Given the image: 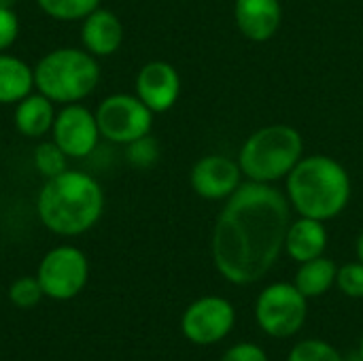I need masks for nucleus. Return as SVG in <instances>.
I'll list each match as a JSON object with an SVG mask.
<instances>
[{
  "mask_svg": "<svg viewBox=\"0 0 363 361\" xmlns=\"http://www.w3.org/2000/svg\"><path fill=\"white\" fill-rule=\"evenodd\" d=\"M53 140L68 157H87L96 145L100 134L96 115L81 104H66L53 121Z\"/></svg>",
  "mask_w": 363,
  "mask_h": 361,
  "instance_id": "nucleus-9",
  "label": "nucleus"
},
{
  "mask_svg": "<svg viewBox=\"0 0 363 361\" xmlns=\"http://www.w3.org/2000/svg\"><path fill=\"white\" fill-rule=\"evenodd\" d=\"M357 255H359V262L363 264V232L359 234V238H357Z\"/></svg>",
  "mask_w": 363,
  "mask_h": 361,
  "instance_id": "nucleus-27",
  "label": "nucleus"
},
{
  "mask_svg": "<svg viewBox=\"0 0 363 361\" xmlns=\"http://www.w3.org/2000/svg\"><path fill=\"white\" fill-rule=\"evenodd\" d=\"M328 247V230L323 221L300 217L298 221L289 223L287 236H285V249L296 262H311L315 257H321Z\"/></svg>",
  "mask_w": 363,
  "mask_h": 361,
  "instance_id": "nucleus-15",
  "label": "nucleus"
},
{
  "mask_svg": "<svg viewBox=\"0 0 363 361\" xmlns=\"http://www.w3.org/2000/svg\"><path fill=\"white\" fill-rule=\"evenodd\" d=\"M66 153L57 147V143H40L36 145L34 149V166L36 170L45 177V179H51V177H57L62 174L66 168Z\"/></svg>",
  "mask_w": 363,
  "mask_h": 361,
  "instance_id": "nucleus-20",
  "label": "nucleus"
},
{
  "mask_svg": "<svg viewBox=\"0 0 363 361\" xmlns=\"http://www.w3.org/2000/svg\"><path fill=\"white\" fill-rule=\"evenodd\" d=\"M234 326V309L223 298H202L183 317V332L191 343L213 345Z\"/></svg>",
  "mask_w": 363,
  "mask_h": 361,
  "instance_id": "nucleus-11",
  "label": "nucleus"
},
{
  "mask_svg": "<svg viewBox=\"0 0 363 361\" xmlns=\"http://www.w3.org/2000/svg\"><path fill=\"white\" fill-rule=\"evenodd\" d=\"M100 81L96 55L64 47L47 53L34 68V87L51 102L72 104L89 96Z\"/></svg>",
  "mask_w": 363,
  "mask_h": 361,
  "instance_id": "nucleus-5",
  "label": "nucleus"
},
{
  "mask_svg": "<svg viewBox=\"0 0 363 361\" xmlns=\"http://www.w3.org/2000/svg\"><path fill=\"white\" fill-rule=\"evenodd\" d=\"M259 326L277 338L296 334L306 319V296L296 285H270L257 300L255 309Z\"/></svg>",
  "mask_w": 363,
  "mask_h": 361,
  "instance_id": "nucleus-7",
  "label": "nucleus"
},
{
  "mask_svg": "<svg viewBox=\"0 0 363 361\" xmlns=\"http://www.w3.org/2000/svg\"><path fill=\"white\" fill-rule=\"evenodd\" d=\"M45 228L62 236H77L94 228L104 211L100 183L79 170H64L47 179L36 202Z\"/></svg>",
  "mask_w": 363,
  "mask_h": 361,
  "instance_id": "nucleus-2",
  "label": "nucleus"
},
{
  "mask_svg": "<svg viewBox=\"0 0 363 361\" xmlns=\"http://www.w3.org/2000/svg\"><path fill=\"white\" fill-rule=\"evenodd\" d=\"M96 121L104 138L111 143L130 145L151 132L153 111L138 96L115 94L100 102Z\"/></svg>",
  "mask_w": 363,
  "mask_h": 361,
  "instance_id": "nucleus-6",
  "label": "nucleus"
},
{
  "mask_svg": "<svg viewBox=\"0 0 363 361\" xmlns=\"http://www.w3.org/2000/svg\"><path fill=\"white\" fill-rule=\"evenodd\" d=\"M9 296L13 300V304L21 306V309H30L34 306L40 296H43V287L38 283V279H32V277H23L19 281H15L9 289Z\"/></svg>",
  "mask_w": 363,
  "mask_h": 361,
  "instance_id": "nucleus-22",
  "label": "nucleus"
},
{
  "mask_svg": "<svg viewBox=\"0 0 363 361\" xmlns=\"http://www.w3.org/2000/svg\"><path fill=\"white\" fill-rule=\"evenodd\" d=\"M291 204L270 183H242L217 217L213 260L236 285H251L268 274L285 247Z\"/></svg>",
  "mask_w": 363,
  "mask_h": 361,
  "instance_id": "nucleus-1",
  "label": "nucleus"
},
{
  "mask_svg": "<svg viewBox=\"0 0 363 361\" xmlns=\"http://www.w3.org/2000/svg\"><path fill=\"white\" fill-rule=\"evenodd\" d=\"M362 357H363V340H362Z\"/></svg>",
  "mask_w": 363,
  "mask_h": 361,
  "instance_id": "nucleus-29",
  "label": "nucleus"
},
{
  "mask_svg": "<svg viewBox=\"0 0 363 361\" xmlns=\"http://www.w3.org/2000/svg\"><path fill=\"white\" fill-rule=\"evenodd\" d=\"M338 287L351 296V298H363V264H347L336 274Z\"/></svg>",
  "mask_w": 363,
  "mask_h": 361,
  "instance_id": "nucleus-24",
  "label": "nucleus"
},
{
  "mask_svg": "<svg viewBox=\"0 0 363 361\" xmlns=\"http://www.w3.org/2000/svg\"><path fill=\"white\" fill-rule=\"evenodd\" d=\"M289 361H342L340 355L325 343H319V340H306V343H300L291 355Z\"/></svg>",
  "mask_w": 363,
  "mask_h": 361,
  "instance_id": "nucleus-23",
  "label": "nucleus"
},
{
  "mask_svg": "<svg viewBox=\"0 0 363 361\" xmlns=\"http://www.w3.org/2000/svg\"><path fill=\"white\" fill-rule=\"evenodd\" d=\"M304 140L302 134L287 126L274 123L253 132L238 153L242 174L255 183H274L287 179V174L302 160Z\"/></svg>",
  "mask_w": 363,
  "mask_h": 361,
  "instance_id": "nucleus-4",
  "label": "nucleus"
},
{
  "mask_svg": "<svg viewBox=\"0 0 363 361\" xmlns=\"http://www.w3.org/2000/svg\"><path fill=\"white\" fill-rule=\"evenodd\" d=\"M221 361H268L264 351L255 345H238L232 351H228V355Z\"/></svg>",
  "mask_w": 363,
  "mask_h": 361,
  "instance_id": "nucleus-26",
  "label": "nucleus"
},
{
  "mask_svg": "<svg viewBox=\"0 0 363 361\" xmlns=\"http://www.w3.org/2000/svg\"><path fill=\"white\" fill-rule=\"evenodd\" d=\"M242 177L245 174L238 160H230L225 155H204L194 164L189 181L200 198L228 200L242 185Z\"/></svg>",
  "mask_w": 363,
  "mask_h": 361,
  "instance_id": "nucleus-10",
  "label": "nucleus"
},
{
  "mask_svg": "<svg viewBox=\"0 0 363 361\" xmlns=\"http://www.w3.org/2000/svg\"><path fill=\"white\" fill-rule=\"evenodd\" d=\"M81 40L85 51H89L96 57L113 55L123 40V26L119 17L113 11L96 9L83 19L81 28Z\"/></svg>",
  "mask_w": 363,
  "mask_h": 361,
  "instance_id": "nucleus-14",
  "label": "nucleus"
},
{
  "mask_svg": "<svg viewBox=\"0 0 363 361\" xmlns=\"http://www.w3.org/2000/svg\"><path fill=\"white\" fill-rule=\"evenodd\" d=\"M15 2H17V0H0V6H2V9H13Z\"/></svg>",
  "mask_w": 363,
  "mask_h": 361,
  "instance_id": "nucleus-28",
  "label": "nucleus"
},
{
  "mask_svg": "<svg viewBox=\"0 0 363 361\" xmlns=\"http://www.w3.org/2000/svg\"><path fill=\"white\" fill-rule=\"evenodd\" d=\"M87 274L89 266L79 249L57 247L43 257L36 279L45 296L53 300H70L85 287Z\"/></svg>",
  "mask_w": 363,
  "mask_h": 361,
  "instance_id": "nucleus-8",
  "label": "nucleus"
},
{
  "mask_svg": "<svg viewBox=\"0 0 363 361\" xmlns=\"http://www.w3.org/2000/svg\"><path fill=\"white\" fill-rule=\"evenodd\" d=\"M336 274H338V270L332 260L315 257L311 262H304L302 268L298 270L296 287L300 289L302 296L315 298V296L325 294L332 287V283L336 281Z\"/></svg>",
  "mask_w": 363,
  "mask_h": 361,
  "instance_id": "nucleus-18",
  "label": "nucleus"
},
{
  "mask_svg": "<svg viewBox=\"0 0 363 361\" xmlns=\"http://www.w3.org/2000/svg\"><path fill=\"white\" fill-rule=\"evenodd\" d=\"M181 94V79L172 64L149 62L136 74V96L153 111L164 113L174 106Z\"/></svg>",
  "mask_w": 363,
  "mask_h": 361,
  "instance_id": "nucleus-12",
  "label": "nucleus"
},
{
  "mask_svg": "<svg viewBox=\"0 0 363 361\" xmlns=\"http://www.w3.org/2000/svg\"><path fill=\"white\" fill-rule=\"evenodd\" d=\"M128 160L136 168H149L160 160V145L153 136H143L136 138L134 143L128 145Z\"/></svg>",
  "mask_w": 363,
  "mask_h": 361,
  "instance_id": "nucleus-21",
  "label": "nucleus"
},
{
  "mask_svg": "<svg viewBox=\"0 0 363 361\" xmlns=\"http://www.w3.org/2000/svg\"><path fill=\"white\" fill-rule=\"evenodd\" d=\"M287 200L300 217L334 219L351 200L349 172L340 162L321 153L302 157L287 174Z\"/></svg>",
  "mask_w": 363,
  "mask_h": 361,
  "instance_id": "nucleus-3",
  "label": "nucleus"
},
{
  "mask_svg": "<svg viewBox=\"0 0 363 361\" xmlns=\"http://www.w3.org/2000/svg\"><path fill=\"white\" fill-rule=\"evenodd\" d=\"M34 87V70L19 57L0 53V104H17Z\"/></svg>",
  "mask_w": 363,
  "mask_h": 361,
  "instance_id": "nucleus-17",
  "label": "nucleus"
},
{
  "mask_svg": "<svg viewBox=\"0 0 363 361\" xmlns=\"http://www.w3.org/2000/svg\"><path fill=\"white\" fill-rule=\"evenodd\" d=\"M53 121H55L53 102L40 91L28 94L15 106V128L19 130V134L28 138L45 136L53 128Z\"/></svg>",
  "mask_w": 363,
  "mask_h": 361,
  "instance_id": "nucleus-16",
  "label": "nucleus"
},
{
  "mask_svg": "<svg viewBox=\"0 0 363 361\" xmlns=\"http://www.w3.org/2000/svg\"><path fill=\"white\" fill-rule=\"evenodd\" d=\"M36 2L49 17L60 21L85 19L91 11L100 6V0H36Z\"/></svg>",
  "mask_w": 363,
  "mask_h": 361,
  "instance_id": "nucleus-19",
  "label": "nucleus"
},
{
  "mask_svg": "<svg viewBox=\"0 0 363 361\" xmlns=\"http://www.w3.org/2000/svg\"><path fill=\"white\" fill-rule=\"evenodd\" d=\"M19 34V19L13 9L0 6V53L9 49Z\"/></svg>",
  "mask_w": 363,
  "mask_h": 361,
  "instance_id": "nucleus-25",
  "label": "nucleus"
},
{
  "mask_svg": "<svg viewBox=\"0 0 363 361\" xmlns=\"http://www.w3.org/2000/svg\"><path fill=\"white\" fill-rule=\"evenodd\" d=\"M234 19L245 38L266 43L279 32L283 9L279 0H236Z\"/></svg>",
  "mask_w": 363,
  "mask_h": 361,
  "instance_id": "nucleus-13",
  "label": "nucleus"
}]
</instances>
